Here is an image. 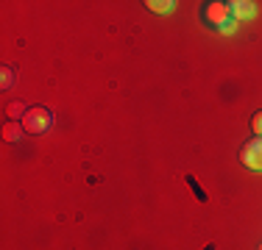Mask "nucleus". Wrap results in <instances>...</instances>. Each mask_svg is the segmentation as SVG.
Returning a JSON list of instances; mask_svg holds the SVG:
<instances>
[{"mask_svg": "<svg viewBox=\"0 0 262 250\" xmlns=\"http://www.w3.org/2000/svg\"><path fill=\"white\" fill-rule=\"evenodd\" d=\"M251 128H254V134L262 136V111H257V114L251 117Z\"/></svg>", "mask_w": 262, "mask_h": 250, "instance_id": "obj_7", "label": "nucleus"}, {"mask_svg": "<svg viewBox=\"0 0 262 250\" xmlns=\"http://www.w3.org/2000/svg\"><path fill=\"white\" fill-rule=\"evenodd\" d=\"M23 125H26V131H31V134H42V131L51 128V111L48 109H28L26 117H23Z\"/></svg>", "mask_w": 262, "mask_h": 250, "instance_id": "obj_2", "label": "nucleus"}, {"mask_svg": "<svg viewBox=\"0 0 262 250\" xmlns=\"http://www.w3.org/2000/svg\"><path fill=\"white\" fill-rule=\"evenodd\" d=\"M9 114H11V117H20V114H26V109H23L20 103H11V106H9Z\"/></svg>", "mask_w": 262, "mask_h": 250, "instance_id": "obj_8", "label": "nucleus"}, {"mask_svg": "<svg viewBox=\"0 0 262 250\" xmlns=\"http://www.w3.org/2000/svg\"><path fill=\"white\" fill-rule=\"evenodd\" d=\"M204 20L215 28H223V25L232 22V11H229V3H207L204 9Z\"/></svg>", "mask_w": 262, "mask_h": 250, "instance_id": "obj_3", "label": "nucleus"}, {"mask_svg": "<svg viewBox=\"0 0 262 250\" xmlns=\"http://www.w3.org/2000/svg\"><path fill=\"white\" fill-rule=\"evenodd\" d=\"M240 161L246 170L251 172H262V136L257 139H248L246 145L240 147Z\"/></svg>", "mask_w": 262, "mask_h": 250, "instance_id": "obj_1", "label": "nucleus"}, {"mask_svg": "<svg viewBox=\"0 0 262 250\" xmlns=\"http://www.w3.org/2000/svg\"><path fill=\"white\" fill-rule=\"evenodd\" d=\"M229 11H232V20H254V14H257V6L251 3V0H232L229 3Z\"/></svg>", "mask_w": 262, "mask_h": 250, "instance_id": "obj_4", "label": "nucleus"}, {"mask_svg": "<svg viewBox=\"0 0 262 250\" xmlns=\"http://www.w3.org/2000/svg\"><path fill=\"white\" fill-rule=\"evenodd\" d=\"M3 136L9 142H14V139H20V128L17 125H6V131H3Z\"/></svg>", "mask_w": 262, "mask_h": 250, "instance_id": "obj_6", "label": "nucleus"}, {"mask_svg": "<svg viewBox=\"0 0 262 250\" xmlns=\"http://www.w3.org/2000/svg\"><path fill=\"white\" fill-rule=\"evenodd\" d=\"M259 250H262V245H259Z\"/></svg>", "mask_w": 262, "mask_h": 250, "instance_id": "obj_9", "label": "nucleus"}, {"mask_svg": "<svg viewBox=\"0 0 262 250\" xmlns=\"http://www.w3.org/2000/svg\"><path fill=\"white\" fill-rule=\"evenodd\" d=\"M145 6H148L151 11H157V14H167V11L176 9V3H173V0H148Z\"/></svg>", "mask_w": 262, "mask_h": 250, "instance_id": "obj_5", "label": "nucleus"}]
</instances>
